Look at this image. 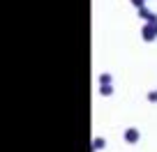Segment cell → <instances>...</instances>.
Segmentation results:
<instances>
[{"mask_svg":"<svg viewBox=\"0 0 157 152\" xmlns=\"http://www.w3.org/2000/svg\"><path fill=\"white\" fill-rule=\"evenodd\" d=\"M136 138H139V132H136V129H127V141L134 143Z\"/></svg>","mask_w":157,"mask_h":152,"instance_id":"1","label":"cell"},{"mask_svg":"<svg viewBox=\"0 0 157 152\" xmlns=\"http://www.w3.org/2000/svg\"><path fill=\"white\" fill-rule=\"evenodd\" d=\"M150 99H152V102H157V90H155V92L150 95Z\"/></svg>","mask_w":157,"mask_h":152,"instance_id":"2","label":"cell"}]
</instances>
